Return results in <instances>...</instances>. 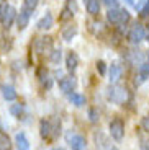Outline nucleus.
Wrapping results in <instances>:
<instances>
[{
    "mask_svg": "<svg viewBox=\"0 0 149 150\" xmlns=\"http://www.w3.org/2000/svg\"><path fill=\"white\" fill-rule=\"evenodd\" d=\"M7 8H8V4H7V2H2V4H0V20H2V16L5 15Z\"/></svg>",
    "mask_w": 149,
    "mask_h": 150,
    "instance_id": "obj_31",
    "label": "nucleus"
},
{
    "mask_svg": "<svg viewBox=\"0 0 149 150\" xmlns=\"http://www.w3.org/2000/svg\"><path fill=\"white\" fill-rule=\"evenodd\" d=\"M102 2L110 8H118V0H102Z\"/></svg>",
    "mask_w": 149,
    "mask_h": 150,
    "instance_id": "obj_29",
    "label": "nucleus"
},
{
    "mask_svg": "<svg viewBox=\"0 0 149 150\" xmlns=\"http://www.w3.org/2000/svg\"><path fill=\"white\" fill-rule=\"evenodd\" d=\"M67 98H69V101L74 106H77V108H82V106L85 105V96L80 95V93H74V91H72V93L67 95Z\"/></svg>",
    "mask_w": 149,
    "mask_h": 150,
    "instance_id": "obj_17",
    "label": "nucleus"
},
{
    "mask_svg": "<svg viewBox=\"0 0 149 150\" xmlns=\"http://www.w3.org/2000/svg\"><path fill=\"white\" fill-rule=\"evenodd\" d=\"M38 4H39V0H25V2H23V8L33 13V11L36 10Z\"/></svg>",
    "mask_w": 149,
    "mask_h": 150,
    "instance_id": "obj_24",
    "label": "nucleus"
},
{
    "mask_svg": "<svg viewBox=\"0 0 149 150\" xmlns=\"http://www.w3.org/2000/svg\"><path fill=\"white\" fill-rule=\"evenodd\" d=\"M126 2H128V4H130V5H133V0H126Z\"/></svg>",
    "mask_w": 149,
    "mask_h": 150,
    "instance_id": "obj_34",
    "label": "nucleus"
},
{
    "mask_svg": "<svg viewBox=\"0 0 149 150\" xmlns=\"http://www.w3.org/2000/svg\"><path fill=\"white\" fill-rule=\"evenodd\" d=\"M121 74H123V69L120 64H112L110 65V70H108V75H110V82L112 83H116L120 79H121Z\"/></svg>",
    "mask_w": 149,
    "mask_h": 150,
    "instance_id": "obj_12",
    "label": "nucleus"
},
{
    "mask_svg": "<svg viewBox=\"0 0 149 150\" xmlns=\"http://www.w3.org/2000/svg\"><path fill=\"white\" fill-rule=\"evenodd\" d=\"M120 15H121V10H118V8H110L107 13V20L112 25H118L120 23Z\"/></svg>",
    "mask_w": 149,
    "mask_h": 150,
    "instance_id": "obj_20",
    "label": "nucleus"
},
{
    "mask_svg": "<svg viewBox=\"0 0 149 150\" xmlns=\"http://www.w3.org/2000/svg\"><path fill=\"white\" fill-rule=\"evenodd\" d=\"M108 129H110V135H112L116 142L123 140V137H125V122L121 119H118V117L113 119L112 122H110V126H108Z\"/></svg>",
    "mask_w": 149,
    "mask_h": 150,
    "instance_id": "obj_3",
    "label": "nucleus"
},
{
    "mask_svg": "<svg viewBox=\"0 0 149 150\" xmlns=\"http://www.w3.org/2000/svg\"><path fill=\"white\" fill-rule=\"evenodd\" d=\"M77 65H79V56L74 52V51H71L66 57V67H67L69 72H75Z\"/></svg>",
    "mask_w": 149,
    "mask_h": 150,
    "instance_id": "obj_13",
    "label": "nucleus"
},
{
    "mask_svg": "<svg viewBox=\"0 0 149 150\" xmlns=\"http://www.w3.org/2000/svg\"><path fill=\"white\" fill-rule=\"evenodd\" d=\"M97 70L100 72V75H105V74H107V65H105L103 60H98V62H97Z\"/></svg>",
    "mask_w": 149,
    "mask_h": 150,
    "instance_id": "obj_27",
    "label": "nucleus"
},
{
    "mask_svg": "<svg viewBox=\"0 0 149 150\" xmlns=\"http://www.w3.org/2000/svg\"><path fill=\"white\" fill-rule=\"evenodd\" d=\"M77 34V26H67L66 30L62 31V39L64 41H72V38Z\"/></svg>",
    "mask_w": 149,
    "mask_h": 150,
    "instance_id": "obj_22",
    "label": "nucleus"
},
{
    "mask_svg": "<svg viewBox=\"0 0 149 150\" xmlns=\"http://www.w3.org/2000/svg\"><path fill=\"white\" fill-rule=\"evenodd\" d=\"M30 16H31V11L25 10V8H21L20 13H16V28H18L20 31H23L26 26H28V23H30Z\"/></svg>",
    "mask_w": 149,
    "mask_h": 150,
    "instance_id": "obj_9",
    "label": "nucleus"
},
{
    "mask_svg": "<svg viewBox=\"0 0 149 150\" xmlns=\"http://www.w3.org/2000/svg\"><path fill=\"white\" fill-rule=\"evenodd\" d=\"M0 91H2V96H4L5 101H15L16 98H18L16 90L11 85H8V83H2L0 85Z\"/></svg>",
    "mask_w": 149,
    "mask_h": 150,
    "instance_id": "obj_8",
    "label": "nucleus"
},
{
    "mask_svg": "<svg viewBox=\"0 0 149 150\" xmlns=\"http://www.w3.org/2000/svg\"><path fill=\"white\" fill-rule=\"evenodd\" d=\"M107 98L112 103H116V105H126L128 100L131 98V95H130V91H128L125 86L110 85L107 88Z\"/></svg>",
    "mask_w": 149,
    "mask_h": 150,
    "instance_id": "obj_1",
    "label": "nucleus"
},
{
    "mask_svg": "<svg viewBox=\"0 0 149 150\" xmlns=\"http://www.w3.org/2000/svg\"><path fill=\"white\" fill-rule=\"evenodd\" d=\"M141 16L143 18H149V0H146L144 7L141 8Z\"/></svg>",
    "mask_w": 149,
    "mask_h": 150,
    "instance_id": "obj_26",
    "label": "nucleus"
},
{
    "mask_svg": "<svg viewBox=\"0 0 149 150\" xmlns=\"http://www.w3.org/2000/svg\"><path fill=\"white\" fill-rule=\"evenodd\" d=\"M15 144H16V150H30V142L26 139L25 132H18L15 135Z\"/></svg>",
    "mask_w": 149,
    "mask_h": 150,
    "instance_id": "obj_14",
    "label": "nucleus"
},
{
    "mask_svg": "<svg viewBox=\"0 0 149 150\" xmlns=\"http://www.w3.org/2000/svg\"><path fill=\"white\" fill-rule=\"evenodd\" d=\"M130 11H126V10H121V15H120V23L118 25H126L128 21H130Z\"/></svg>",
    "mask_w": 149,
    "mask_h": 150,
    "instance_id": "obj_25",
    "label": "nucleus"
},
{
    "mask_svg": "<svg viewBox=\"0 0 149 150\" xmlns=\"http://www.w3.org/2000/svg\"><path fill=\"white\" fill-rule=\"evenodd\" d=\"M61 57H62V51L61 49H54L52 52H49V60H51L52 64H59Z\"/></svg>",
    "mask_w": 149,
    "mask_h": 150,
    "instance_id": "obj_23",
    "label": "nucleus"
},
{
    "mask_svg": "<svg viewBox=\"0 0 149 150\" xmlns=\"http://www.w3.org/2000/svg\"><path fill=\"white\" fill-rule=\"evenodd\" d=\"M89 117H90V121H92V122H97V121H98L97 111H95V109H90V111H89Z\"/></svg>",
    "mask_w": 149,
    "mask_h": 150,
    "instance_id": "obj_30",
    "label": "nucleus"
},
{
    "mask_svg": "<svg viewBox=\"0 0 149 150\" xmlns=\"http://www.w3.org/2000/svg\"><path fill=\"white\" fill-rule=\"evenodd\" d=\"M75 11H77V4H75V0H67L66 7L62 8V15L59 16L61 21H67V20H71L72 16L75 15Z\"/></svg>",
    "mask_w": 149,
    "mask_h": 150,
    "instance_id": "obj_6",
    "label": "nucleus"
},
{
    "mask_svg": "<svg viewBox=\"0 0 149 150\" xmlns=\"http://www.w3.org/2000/svg\"><path fill=\"white\" fill-rule=\"evenodd\" d=\"M16 20V10L11 5H8L7 11H5V15L2 16V20H0V23H2V26L5 28V30H10L11 25H13V21Z\"/></svg>",
    "mask_w": 149,
    "mask_h": 150,
    "instance_id": "obj_5",
    "label": "nucleus"
},
{
    "mask_svg": "<svg viewBox=\"0 0 149 150\" xmlns=\"http://www.w3.org/2000/svg\"><path fill=\"white\" fill-rule=\"evenodd\" d=\"M66 140H67V144L72 147V150H85V147H87L85 139H84L82 135L75 134V132H72V131H69L66 134Z\"/></svg>",
    "mask_w": 149,
    "mask_h": 150,
    "instance_id": "obj_4",
    "label": "nucleus"
},
{
    "mask_svg": "<svg viewBox=\"0 0 149 150\" xmlns=\"http://www.w3.org/2000/svg\"><path fill=\"white\" fill-rule=\"evenodd\" d=\"M144 38H146L144 26H143L141 23H134L133 26H131L130 33H128V41H130L131 44H139Z\"/></svg>",
    "mask_w": 149,
    "mask_h": 150,
    "instance_id": "obj_2",
    "label": "nucleus"
},
{
    "mask_svg": "<svg viewBox=\"0 0 149 150\" xmlns=\"http://www.w3.org/2000/svg\"><path fill=\"white\" fill-rule=\"evenodd\" d=\"M11 149H13V144H11L10 137L4 131H0V150H11Z\"/></svg>",
    "mask_w": 149,
    "mask_h": 150,
    "instance_id": "obj_19",
    "label": "nucleus"
},
{
    "mask_svg": "<svg viewBox=\"0 0 149 150\" xmlns=\"http://www.w3.org/2000/svg\"><path fill=\"white\" fill-rule=\"evenodd\" d=\"M52 25H54V18H52L51 11H46L44 15L38 20L36 28L38 30H49V28H52Z\"/></svg>",
    "mask_w": 149,
    "mask_h": 150,
    "instance_id": "obj_10",
    "label": "nucleus"
},
{
    "mask_svg": "<svg viewBox=\"0 0 149 150\" xmlns=\"http://www.w3.org/2000/svg\"><path fill=\"white\" fill-rule=\"evenodd\" d=\"M75 85H77V82H75L74 77H62V79L59 80V88H61V91L66 93V95L72 93Z\"/></svg>",
    "mask_w": 149,
    "mask_h": 150,
    "instance_id": "obj_7",
    "label": "nucleus"
},
{
    "mask_svg": "<svg viewBox=\"0 0 149 150\" xmlns=\"http://www.w3.org/2000/svg\"><path fill=\"white\" fill-rule=\"evenodd\" d=\"M110 150H118V149H115V147H113V149H110Z\"/></svg>",
    "mask_w": 149,
    "mask_h": 150,
    "instance_id": "obj_35",
    "label": "nucleus"
},
{
    "mask_svg": "<svg viewBox=\"0 0 149 150\" xmlns=\"http://www.w3.org/2000/svg\"><path fill=\"white\" fill-rule=\"evenodd\" d=\"M143 149H144V150H149V140H148V142L143 144Z\"/></svg>",
    "mask_w": 149,
    "mask_h": 150,
    "instance_id": "obj_32",
    "label": "nucleus"
},
{
    "mask_svg": "<svg viewBox=\"0 0 149 150\" xmlns=\"http://www.w3.org/2000/svg\"><path fill=\"white\" fill-rule=\"evenodd\" d=\"M141 127H143V131L149 132V114H148V116H144V117L141 119Z\"/></svg>",
    "mask_w": 149,
    "mask_h": 150,
    "instance_id": "obj_28",
    "label": "nucleus"
},
{
    "mask_svg": "<svg viewBox=\"0 0 149 150\" xmlns=\"http://www.w3.org/2000/svg\"><path fill=\"white\" fill-rule=\"evenodd\" d=\"M148 79H149V59L143 60L141 64H139V75H138V79H136V85H141Z\"/></svg>",
    "mask_w": 149,
    "mask_h": 150,
    "instance_id": "obj_11",
    "label": "nucleus"
},
{
    "mask_svg": "<svg viewBox=\"0 0 149 150\" xmlns=\"http://www.w3.org/2000/svg\"><path fill=\"white\" fill-rule=\"evenodd\" d=\"M38 79H39V82H41V85L44 86V88H51L52 85V80H51V75L48 74V70L46 69H39L38 70Z\"/></svg>",
    "mask_w": 149,
    "mask_h": 150,
    "instance_id": "obj_16",
    "label": "nucleus"
},
{
    "mask_svg": "<svg viewBox=\"0 0 149 150\" xmlns=\"http://www.w3.org/2000/svg\"><path fill=\"white\" fill-rule=\"evenodd\" d=\"M51 150H64V149H59V147H54V149H51Z\"/></svg>",
    "mask_w": 149,
    "mask_h": 150,
    "instance_id": "obj_33",
    "label": "nucleus"
},
{
    "mask_svg": "<svg viewBox=\"0 0 149 150\" xmlns=\"http://www.w3.org/2000/svg\"><path fill=\"white\" fill-rule=\"evenodd\" d=\"M51 132H52L51 121H48V119H41V121H39V135H41L43 139H48L49 135H51Z\"/></svg>",
    "mask_w": 149,
    "mask_h": 150,
    "instance_id": "obj_15",
    "label": "nucleus"
},
{
    "mask_svg": "<svg viewBox=\"0 0 149 150\" xmlns=\"http://www.w3.org/2000/svg\"><path fill=\"white\" fill-rule=\"evenodd\" d=\"M85 8L90 15H98L100 13V0H87L85 2Z\"/></svg>",
    "mask_w": 149,
    "mask_h": 150,
    "instance_id": "obj_18",
    "label": "nucleus"
},
{
    "mask_svg": "<svg viewBox=\"0 0 149 150\" xmlns=\"http://www.w3.org/2000/svg\"><path fill=\"white\" fill-rule=\"evenodd\" d=\"M10 112L16 117V119H20V117H23V114H25V105H21V103L11 105L10 106Z\"/></svg>",
    "mask_w": 149,
    "mask_h": 150,
    "instance_id": "obj_21",
    "label": "nucleus"
}]
</instances>
